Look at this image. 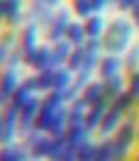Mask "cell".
Listing matches in <instances>:
<instances>
[{
  "label": "cell",
  "instance_id": "6da1fadb",
  "mask_svg": "<svg viewBox=\"0 0 139 161\" xmlns=\"http://www.w3.org/2000/svg\"><path fill=\"white\" fill-rule=\"evenodd\" d=\"M132 36H134V24L127 21L125 17H118V19L109 21L106 26V33L101 38V45H104L106 55H123L130 45H132Z\"/></svg>",
  "mask_w": 139,
  "mask_h": 161
},
{
  "label": "cell",
  "instance_id": "7a4b0ae2",
  "mask_svg": "<svg viewBox=\"0 0 139 161\" xmlns=\"http://www.w3.org/2000/svg\"><path fill=\"white\" fill-rule=\"evenodd\" d=\"M139 137V128L132 121H123V126L118 128V133L113 135V145H116V161H125L130 154V149L134 147Z\"/></svg>",
  "mask_w": 139,
  "mask_h": 161
},
{
  "label": "cell",
  "instance_id": "3957f363",
  "mask_svg": "<svg viewBox=\"0 0 139 161\" xmlns=\"http://www.w3.org/2000/svg\"><path fill=\"white\" fill-rule=\"evenodd\" d=\"M17 135H19V109L14 107H7L3 111V123H0V137H3V145H14Z\"/></svg>",
  "mask_w": 139,
  "mask_h": 161
},
{
  "label": "cell",
  "instance_id": "277c9868",
  "mask_svg": "<svg viewBox=\"0 0 139 161\" xmlns=\"http://www.w3.org/2000/svg\"><path fill=\"white\" fill-rule=\"evenodd\" d=\"M26 147L31 152L33 161H43L50 156V147H52V137L43 130H33L31 135H26Z\"/></svg>",
  "mask_w": 139,
  "mask_h": 161
},
{
  "label": "cell",
  "instance_id": "5b68a950",
  "mask_svg": "<svg viewBox=\"0 0 139 161\" xmlns=\"http://www.w3.org/2000/svg\"><path fill=\"white\" fill-rule=\"evenodd\" d=\"M40 107H43V100L33 97V100L19 111V133L21 135H31V133L35 130V123H38V116H40Z\"/></svg>",
  "mask_w": 139,
  "mask_h": 161
},
{
  "label": "cell",
  "instance_id": "8992f818",
  "mask_svg": "<svg viewBox=\"0 0 139 161\" xmlns=\"http://www.w3.org/2000/svg\"><path fill=\"white\" fill-rule=\"evenodd\" d=\"M69 26H71V12L69 10H59L54 14V19H52L50 29H47V38H50L52 45L66 40V31H69Z\"/></svg>",
  "mask_w": 139,
  "mask_h": 161
},
{
  "label": "cell",
  "instance_id": "52a82bcc",
  "mask_svg": "<svg viewBox=\"0 0 139 161\" xmlns=\"http://www.w3.org/2000/svg\"><path fill=\"white\" fill-rule=\"evenodd\" d=\"M24 64H28L33 71H47L52 69V47L50 45H40L38 50L33 52V55L24 57Z\"/></svg>",
  "mask_w": 139,
  "mask_h": 161
},
{
  "label": "cell",
  "instance_id": "ba28073f",
  "mask_svg": "<svg viewBox=\"0 0 139 161\" xmlns=\"http://www.w3.org/2000/svg\"><path fill=\"white\" fill-rule=\"evenodd\" d=\"M123 66H125V59L116 55H104L99 62V78L101 80H109V78H116V76H123Z\"/></svg>",
  "mask_w": 139,
  "mask_h": 161
},
{
  "label": "cell",
  "instance_id": "9c48e42d",
  "mask_svg": "<svg viewBox=\"0 0 139 161\" xmlns=\"http://www.w3.org/2000/svg\"><path fill=\"white\" fill-rule=\"evenodd\" d=\"M57 7H59V3H33L31 5V14H33V21L35 24H43V26H47L50 29V24H52V19H54V14H57Z\"/></svg>",
  "mask_w": 139,
  "mask_h": 161
},
{
  "label": "cell",
  "instance_id": "30bf717a",
  "mask_svg": "<svg viewBox=\"0 0 139 161\" xmlns=\"http://www.w3.org/2000/svg\"><path fill=\"white\" fill-rule=\"evenodd\" d=\"M109 107H111V104H109V100L99 102V104H95V107H90L87 116H85V128H87L90 133L99 130V126H101V121H104L106 111H109Z\"/></svg>",
  "mask_w": 139,
  "mask_h": 161
},
{
  "label": "cell",
  "instance_id": "8fae6325",
  "mask_svg": "<svg viewBox=\"0 0 139 161\" xmlns=\"http://www.w3.org/2000/svg\"><path fill=\"white\" fill-rule=\"evenodd\" d=\"M21 10H24V3H19V0H5L3 7H0V14H3V19L10 26H19L21 21H24Z\"/></svg>",
  "mask_w": 139,
  "mask_h": 161
},
{
  "label": "cell",
  "instance_id": "7c38bea8",
  "mask_svg": "<svg viewBox=\"0 0 139 161\" xmlns=\"http://www.w3.org/2000/svg\"><path fill=\"white\" fill-rule=\"evenodd\" d=\"M38 24L35 21H28V24L24 26V33H21V52H24V57L33 55L35 50H38Z\"/></svg>",
  "mask_w": 139,
  "mask_h": 161
},
{
  "label": "cell",
  "instance_id": "4fadbf2b",
  "mask_svg": "<svg viewBox=\"0 0 139 161\" xmlns=\"http://www.w3.org/2000/svg\"><path fill=\"white\" fill-rule=\"evenodd\" d=\"M75 47L71 45L69 40H61L57 45H52V69H61V66L69 64L71 55H73Z\"/></svg>",
  "mask_w": 139,
  "mask_h": 161
},
{
  "label": "cell",
  "instance_id": "5bb4252c",
  "mask_svg": "<svg viewBox=\"0 0 139 161\" xmlns=\"http://www.w3.org/2000/svg\"><path fill=\"white\" fill-rule=\"evenodd\" d=\"M120 126H123V114L109 107V111H106L104 121H101V126H99V133H101L104 137H113L116 133H118Z\"/></svg>",
  "mask_w": 139,
  "mask_h": 161
},
{
  "label": "cell",
  "instance_id": "9a60e30c",
  "mask_svg": "<svg viewBox=\"0 0 139 161\" xmlns=\"http://www.w3.org/2000/svg\"><path fill=\"white\" fill-rule=\"evenodd\" d=\"M54 80H57V69H47L33 76L35 92H54Z\"/></svg>",
  "mask_w": 139,
  "mask_h": 161
},
{
  "label": "cell",
  "instance_id": "2e32d148",
  "mask_svg": "<svg viewBox=\"0 0 139 161\" xmlns=\"http://www.w3.org/2000/svg\"><path fill=\"white\" fill-rule=\"evenodd\" d=\"M21 88V80L19 76H17V71H10L7 69L5 74H3V88H0V92H3V100L5 102H12V97H14V92Z\"/></svg>",
  "mask_w": 139,
  "mask_h": 161
},
{
  "label": "cell",
  "instance_id": "e0dca14e",
  "mask_svg": "<svg viewBox=\"0 0 139 161\" xmlns=\"http://www.w3.org/2000/svg\"><path fill=\"white\" fill-rule=\"evenodd\" d=\"M66 40H69L73 47H85L87 43V31H85V21H71L69 31H66Z\"/></svg>",
  "mask_w": 139,
  "mask_h": 161
},
{
  "label": "cell",
  "instance_id": "ac0fdd59",
  "mask_svg": "<svg viewBox=\"0 0 139 161\" xmlns=\"http://www.w3.org/2000/svg\"><path fill=\"white\" fill-rule=\"evenodd\" d=\"M83 100L87 102L90 107H95V104H99V102H104V100H106L104 80H92V83L83 90Z\"/></svg>",
  "mask_w": 139,
  "mask_h": 161
},
{
  "label": "cell",
  "instance_id": "d6986e66",
  "mask_svg": "<svg viewBox=\"0 0 139 161\" xmlns=\"http://www.w3.org/2000/svg\"><path fill=\"white\" fill-rule=\"evenodd\" d=\"M0 161H31V152L26 145L14 142V145H7L3 149V159Z\"/></svg>",
  "mask_w": 139,
  "mask_h": 161
},
{
  "label": "cell",
  "instance_id": "ffe728a7",
  "mask_svg": "<svg viewBox=\"0 0 139 161\" xmlns=\"http://www.w3.org/2000/svg\"><path fill=\"white\" fill-rule=\"evenodd\" d=\"M64 137L69 140V145L80 147V145H85V142L90 140V130L85 128V123H75V126H69V130H66Z\"/></svg>",
  "mask_w": 139,
  "mask_h": 161
},
{
  "label": "cell",
  "instance_id": "44dd1931",
  "mask_svg": "<svg viewBox=\"0 0 139 161\" xmlns=\"http://www.w3.org/2000/svg\"><path fill=\"white\" fill-rule=\"evenodd\" d=\"M106 21H104V17H99V14H95V17H90L87 21H85V31H87V38H97V40H101L104 38V33H106Z\"/></svg>",
  "mask_w": 139,
  "mask_h": 161
},
{
  "label": "cell",
  "instance_id": "7402d4cb",
  "mask_svg": "<svg viewBox=\"0 0 139 161\" xmlns=\"http://www.w3.org/2000/svg\"><path fill=\"white\" fill-rule=\"evenodd\" d=\"M104 90H106V100L113 102L118 95H123V92L127 90V88H125V78L123 76H116V78L104 80Z\"/></svg>",
  "mask_w": 139,
  "mask_h": 161
},
{
  "label": "cell",
  "instance_id": "603a6c76",
  "mask_svg": "<svg viewBox=\"0 0 139 161\" xmlns=\"http://www.w3.org/2000/svg\"><path fill=\"white\" fill-rule=\"evenodd\" d=\"M75 80V74L71 69H66V66H61V69H57V80H54V90L57 92H64L69 90L71 86H73Z\"/></svg>",
  "mask_w": 139,
  "mask_h": 161
},
{
  "label": "cell",
  "instance_id": "cb8c5ba5",
  "mask_svg": "<svg viewBox=\"0 0 139 161\" xmlns=\"http://www.w3.org/2000/svg\"><path fill=\"white\" fill-rule=\"evenodd\" d=\"M95 161H116V145L113 137H104L99 142V149H97V159Z\"/></svg>",
  "mask_w": 139,
  "mask_h": 161
},
{
  "label": "cell",
  "instance_id": "d4e9b609",
  "mask_svg": "<svg viewBox=\"0 0 139 161\" xmlns=\"http://www.w3.org/2000/svg\"><path fill=\"white\" fill-rule=\"evenodd\" d=\"M69 149V140L66 137H52V147H50V156L47 161H61Z\"/></svg>",
  "mask_w": 139,
  "mask_h": 161
},
{
  "label": "cell",
  "instance_id": "484cf974",
  "mask_svg": "<svg viewBox=\"0 0 139 161\" xmlns=\"http://www.w3.org/2000/svg\"><path fill=\"white\" fill-rule=\"evenodd\" d=\"M73 14L78 19H85L87 21L90 17H95V5H92V0H75L73 3Z\"/></svg>",
  "mask_w": 139,
  "mask_h": 161
},
{
  "label": "cell",
  "instance_id": "4316f807",
  "mask_svg": "<svg viewBox=\"0 0 139 161\" xmlns=\"http://www.w3.org/2000/svg\"><path fill=\"white\" fill-rule=\"evenodd\" d=\"M85 59H87V52H85V47H75L73 55H71V59H69V64H66V69H71L73 74H78V71L85 66Z\"/></svg>",
  "mask_w": 139,
  "mask_h": 161
},
{
  "label": "cell",
  "instance_id": "83f0119b",
  "mask_svg": "<svg viewBox=\"0 0 139 161\" xmlns=\"http://www.w3.org/2000/svg\"><path fill=\"white\" fill-rule=\"evenodd\" d=\"M132 104H134V97L130 95L127 90L123 92V95H118L113 102H111V109L120 111V114H125V111H132Z\"/></svg>",
  "mask_w": 139,
  "mask_h": 161
},
{
  "label": "cell",
  "instance_id": "f1b7e54d",
  "mask_svg": "<svg viewBox=\"0 0 139 161\" xmlns=\"http://www.w3.org/2000/svg\"><path fill=\"white\" fill-rule=\"evenodd\" d=\"M97 149H99V145L92 140H87L85 145L78 147V161H95L97 159Z\"/></svg>",
  "mask_w": 139,
  "mask_h": 161
},
{
  "label": "cell",
  "instance_id": "f546056e",
  "mask_svg": "<svg viewBox=\"0 0 139 161\" xmlns=\"http://www.w3.org/2000/svg\"><path fill=\"white\" fill-rule=\"evenodd\" d=\"M12 52H17V45L12 43V36H10V33H5L3 47H0V59H3V62H7V59L12 57Z\"/></svg>",
  "mask_w": 139,
  "mask_h": 161
},
{
  "label": "cell",
  "instance_id": "4dcf8cb0",
  "mask_svg": "<svg viewBox=\"0 0 139 161\" xmlns=\"http://www.w3.org/2000/svg\"><path fill=\"white\" fill-rule=\"evenodd\" d=\"M125 66L127 69H134L137 71V66H139V43L137 45H132L127 50V57H125Z\"/></svg>",
  "mask_w": 139,
  "mask_h": 161
},
{
  "label": "cell",
  "instance_id": "1f68e13d",
  "mask_svg": "<svg viewBox=\"0 0 139 161\" xmlns=\"http://www.w3.org/2000/svg\"><path fill=\"white\" fill-rule=\"evenodd\" d=\"M127 92L134 97V102L139 100V69L132 71V76H130V83H127Z\"/></svg>",
  "mask_w": 139,
  "mask_h": 161
},
{
  "label": "cell",
  "instance_id": "d6a6232c",
  "mask_svg": "<svg viewBox=\"0 0 139 161\" xmlns=\"http://www.w3.org/2000/svg\"><path fill=\"white\" fill-rule=\"evenodd\" d=\"M85 52H87V55H101V52H104V45H101V40L90 38L87 43H85Z\"/></svg>",
  "mask_w": 139,
  "mask_h": 161
},
{
  "label": "cell",
  "instance_id": "836d02e7",
  "mask_svg": "<svg viewBox=\"0 0 139 161\" xmlns=\"http://www.w3.org/2000/svg\"><path fill=\"white\" fill-rule=\"evenodd\" d=\"M137 3H139V0H123V3H118V10H123V12H134Z\"/></svg>",
  "mask_w": 139,
  "mask_h": 161
},
{
  "label": "cell",
  "instance_id": "e575fe53",
  "mask_svg": "<svg viewBox=\"0 0 139 161\" xmlns=\"http://www.w3.org/2000/svg\"><path fill=\"white\" fill-rule=\"evenodd\" d=\"M61 161H78V147L69 145V149H66V154H64V159H61Z\"/></svg>",
  "mask_w": 139,
  "mask_h": 161
},
{
  "label": "cell",
  "instance_id": "d590c367",
  "mask_svg": "<svg viewBox=\"0 0 139 161\" xmlns=\"http://www.w3.org/2000/svg\"><path fill=\"white\" fill-rule=\"evenodd\" d=\"M92 5H95V14H99V12L106 7V3L104 0H92Z\"/></svg>",
  "mask_w": 139,
  "mask_h": 161
},
{
  "label": "cell",
  "instance_id": "8d00e7d4",
  "mask_svg": "<svg viewBox=\"0 0 139 161\" xmlns=\"http://www.w3.org/2000/svg\"><path fill=\"white\" fill-rule=\"evenodd\" d=\"M132 24L139 29V3H137V7H134V12H132Z\"/></svg>",
  "mask_w": 139,
  "mask_h": 161
},
{
  "label": "cell",
  "instance_id": "74e56055",
  "mask_svg": "<svg viewBox=\"0 0 139 161\" xmlns=\"http://www.w3.org/2000/svg\"><path fill=\"white\" fill-rule=\"evenodd\" d=\"M134 161H139V156H137V159H134Z\"/></svg>",
  "mask_w": 139,
  "mask_h": 161
}]
</instances>
